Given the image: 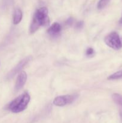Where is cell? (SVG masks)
<instances>
[{"instance_id":"cell-10","label":"cell","mask_w":122,"mask_h":123,"mask_svg":"<svg viewBox=\"0 0 122 123\" xmlns=\"http://www.w3.org/2000/svg\"><path fill=\"white\" fill-rule=\"evenodd\" d=\"M122 78V70L118 71L116 72L114 74H111L108 78L109 80H116V79H119Z\"/></svg>"},{"instance_id":"cell-8","label":"cell","mask_w":122,"mask_h":123,"mask_svg":"<svg viewBox=\"0 0 122 123\" xmlns=\"http://www.w3.org/2000/svg\"><path fill=\"white\" fill-rule=\"evenodd\" d=\"M112 98L114 102L117 105L119 108L120 116V118L122 122V95L115 93L112 96Z\"/></svg>"},{"instance_id":"cell-6","label":"cell","mask_w":122,"mask_h":123,"mask_svg":"<svg viewBox=\"0 0 122 123\" xmlns=\"http://www.w3.org/2000/svg\"><path fill=\"white\" fill-rule=\"evenodd\" d=\"M61 30L62 28L61 25L59 23L55 22L48 29L47 33L52 38H57L61 35Z\"/></svg>"},{"instance_id":"cell-11","label":"cell","mask_w":122,"mask_h":123,"mask_svg":"<svg viewBox=\"0 0 122 123\" xmlns=\"http://www.w3.org/2000/svg\"><path fill=\"white\" fill-rule=\"evenodd\" d=\"M109 1L110 0H100L97 6L98 9H102L103 8H104L108 4Z\"/></svg>"},{"instance_id":"cell-5","label":"cell","mask_w":122,"mask_h":123,"mask_svg":"<svg viewBox=\"0 0 122 123\" xmlns=\"http://www.w3.org/2000/svg\"><path fill=\"white\" fill-rule=\"evenodd\" d=\"M31 60H32V57H31V56H27V57L23 59L22 60H21V61L16 65V66H15V67H14V68L9 72L8 75L7 76V79H11V78H13L16 74H17L18 73H19L20 71H22V68H23V67H25V66H26Z\"/></svg>"},{"instance_id":"cell-15","label":"cell","mask_w":122,"mask_h":123,"mask_svg":"<svg viewBox=\"0 0 122 123\" xmlns=\"http://www.w3.org/2000/svg\"><path fill=\"white\" fill-rule=\"evenodd\" d=\"M120 22L122 23V19H121V20H120Z\"/></svg>"},{"instance_id":"cell-4","label":"cell","mask_w":122,"mask_h":123,"mask_svg":"<svg viewBox=\"0 0 122 123\" xmlns=\"http://www.w3.org/2000/svg\"><path fill=\"white\" fill-rule=\"evenodd\" d=\"M77 98V95H65L58 96L53 100V104L57 106H64L68 104H71Z\"/></svg>"},{"instance_id":"cell-16","label":"cell","mask_w":122,"mask_h":123,"mask_svg":"<svg viewBox=\"0 0 122 123\" xmlns=\"http://www.w3.org/2000/svg\"><path fill=\"white\" fill-rule=\"evenodd\" d=\"M121 40H122V39H121Z\"/></svg>"},{"instance_id":"cell-7","label":"cell","mask_w":122,"mask_h":123,"mask_svg":"<svg viewBox=\"0 0 122 123\" xmlns=\"http://www.w3.org/2000/svg\"><path fill=\"white\" fill-rule=\"evenodd\" d=\"M26 80H27V74H26V72L24 71H22L20 73V74L18 76L17 78L16 82L15 85V90L16 91H18L22 88L23 86L26 83Z\"/></svg>"},{"instance_id":"cell-14","label":"cell","mask_w":122,"mask_h":123,"mask_svg":"<svg viewBox=\"0 0 122 123\" xmlns=\"http://www.w3.org/2000/svg\"><path fill=\"white\" fill-rule=\"evenodd\" d=\"M74 22V19L72 18H69V19H68L66 21V24H67L68 26H71L72 24Z\"/></svg>"},{"instance_id":"cell-13","label":"cell","mask_w":122,"mask_h":123,"mask_svg":"<svg viewBox=\"0 0 122 123\" xmlns=\"http://www.w3.org/2000/svg\"><path fill=\"white\" fill-rule=\"evenodd\" d=\"M94 50H93V48H88L87 50H86V54L87 56H92L94 55Z\"/></svg>"},{"instance_id":"cell-9","label":"cell","mask_w":122,"mask_h":123,"mask_svg":"<svg viewBox=\"0 0 122 123\" xmlns=\"http://www.w3.org/2000/svg\"><path fill=\"white\" fill-rule=\"evenodd\" d=\"M22 12L20 8H16L14 12L13 15V24L14 25L19 24L22 19Z\"/></svg>"},{"instance_id":"cell-2","label":"cell","mask_w":122,"mask_h":123,"mask_svg":"<svg viewBox=\"0 0 122 123\" xmlns=\"http://www.w3.org/2000/svg\"><path fill=\"white\" fill-rule=\"evenodd\" d=\"M30 101V96L28 92H24L22 94L14 98L7 106V109L13 113H19L26 109Z\"/></svg>"},{"instance_id":"cell-3","label":"cell","mask_w":122,"mask_h":123,"mask_svg":"<svg viewBox=\"0 0 122 123\" xmlns=\"http://www.w3.org/2000/svg\"><path fill=\"white\" fill-rule=\"evenodd\" d=\"M105 42L106 45L114 50H118L122 47V40L116 32H112L106 36Z\"/></svg>"},{"instance_id":"cell-1","label":"cell","mask_w":122,"mask_h":123,"mask_svg":"<svg viewBox=\"0 0 122 123\" xmlns=\"http://www.w3.org/2000/svg\"><path fill=\"white\" fill-rule=\"evenodd\" d=\"M50 22L48 10L46 7H41L36 10L33 14L32 23L30 26V32L33 34L41 26L48 25Z\"/></svg>"},{"instance_id":"cell-12","label":"cell","mask_w":122,"mask_h":123,"mask_svg":"<svg viewBox=\"0 0 122 123\" xmlns=\"http://www.w3.org/2000/svg\"><path fill=\"white\" fill-rule=\"evenodd\" d=\"M84 22L83 21H79L75 24V28L77 30H80L83 28Z\"/></svg>"}]
</instances>
